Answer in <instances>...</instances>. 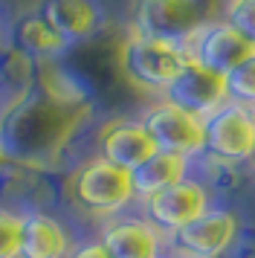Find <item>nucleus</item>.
<instances>
[{
  "label": "nucleus",
  "mask_w": 255,
  "mask_h": 258,
  "mask_svg": "<svg viewBox=\"0 0 255 258\" xmlns=\"http://www.w3.org/2000/svg\"><path fill=\"white\" fill-rule=\"evenodd\" d=\"M87 116V105H61L55 99L38 93H26L12 107L3 110L0 119V145L6 148L12 163H52L64 151L70 137L79 131Z\"/></svg>",
  "instance_id": "f257e3e1"
},
{
  "label": "nucleus",
  "mask_w": 255,
  "mask_h": 258,
  "mask_svg": "<svg viewBox=\"0 0 255 258\" xmlns=\"http://www.w3.org/2000/svg\"><path fill=\"white\" fill-rule=\"evenodd\" d=\"M185 64H188V52L183 44L162 41V38L131 32L119 47V67L128 76V82L151 93H165Z\"/></svg>",
  "instance_id": "f03ea898"
},
{
  "label": "nucleus",
  "mask_w": 255,
  "mask_h": 258,
  "mask_svg": "<svg viewBox=\"0 0 255 258\" xmlns=\"http://www.w3.org/2000/svg\"><path fill=\"white\" fill-rule=\"evenodd\" d=\"M67 188L73 203L96 218H113L131 200H137L134 174L128 168H119V165L102 160V157L81 163L73 171Z\"/></svg>",
  "instance_id": "7ed1b4c3"
},
{
  "label": "nucleus",
  "mask_w": 255,
  "mask_h": 258,
  "mask_svg": "<svg viewBox=\"0 0 255 258\" xmlns=\"http://www.w3.org/2000/svg\"><path fill=\"white\" fill-rule=\"evenodd\" d=\"M142 125L148 128L151 140L157 142L160 151L197 157L206 151V119L162 99L151 105L142 116Z\"/></svg>",
  "instance_id": "20e7f679"
},
{
  "label": "nucleus",
  "mask_w": 255,
  "mask_h": 258,
  "mask_svg": "<svg viewBox=\"0 0 255 258\" xmlns=\"http://www.w3.org/2000/svg\"><path fill=\"white\" fill-rule=\"evenodd\" d=\"M218 163L255 160V107L226 102L206 119V151Z\"/></svg>",
  "instance_id": "39448f33"
},
{
  "label": "nucleus",
  "mask_w": 255,
  "mask_h": 258,
  "mask_svg": "<svg viewBox=\"0 0 255 258\" xmlns=\"http://www.w3.org/2000/svg\"><path fill=\"white\" fill-rule=\"evenodd\" d=\"M203 24L200 0H137L134 9V32L174 44H185Z\"/></svg>",
  "instance_id": "423d86ee"
},
{
  "label": "nucleus",
  "mask_w": 255,
  "mask_h": 258,
  "mask_svg": "<svg viewBox=\"0 0 255 258\" xmlns=\"http://www.w3.org/2000/svg\"><path fill=\"white\" fill-rule=\"evenodd\" d=\"M142 206H145V221L168 235L180 232L183 226H188L203 212L212 209L206 186L197 183V180H188V177L157 191V195H151V198H145Z\"/></svg>",
  "instance_id": "0eeeda50"
},
{
  "label": "nucleus",
  "mask_w": 255,
  "mask_h": 258,
  "mask_svg": "<svg viewBox=\"0 0 255 258\" xmlns=\"http://www.w3.org/2000/svg\"><path fill=\"white\" fill-rule=\"evenodd\" d=\"M183 47L188 52V58L200 61L203 67L220 73V76H229L238 64L255 55V44L246 35H241L229 21L203 24Z\"/></svg>",
  "instance_id": "6e6552de"
},
{
  "label": "nucleus",
  "mask_w": 255,
  "mask_h": 258,
  "mask_svg": "<svg viewBox=\"0 0 255 258\" xmlns=\"http://www.w3.org/2000/svg\"><path fill=\"white\" fill-rule=\"evenodd\" d=\"M165 99L174 105L192 110L197 116L209 119L218 113L220 107L229 102V87H226V76L203 67L200 61L188 58L183 73L174 79V84L165 90Z\"/></svg>",
  "instance_id": "1a4fd4ad"
},
{
  "label": "nucleus",
  "mask_w": 255,
  "mask_h": 258,
  "mask_svg": "<svg viewBox=\"0 0 255 258\" xmlns=\"http://www.w3.org/2000/svg\"><path fill=\"white\" fill-rule=\"evenodd\" d=\"M238 235V221L226 209H209L197 221L174 232L177 249L188 258H220Z\"/></svg>",
  "instance_id": "9d476101"
},
{
  "label": "nucleus",
  "mask_w": 255,
  "mask_h": 258,
  "mask_svg": "<svg viewBox=\"0 0 255 258\" xmlns=\"http://www.w3.org/2000/svg\"><path fill=\"white\" fill-rule=\"evenodd\" d=\"M160 151L148 128L137 119H113L99 131V157L107 163L134 171Z\"/></svg>",
  "instance_id": "9b49d317"
},
{
  "label": "nucleus",
  "mask_w": 255,
  "mask_h": 258,
  "mask_svg": "<svg viewBox=\"0 0 255 258\" xmlns=\"http://www.w3.org/2000/svg\"><path fill=\"white\" fill-rule=\"evenodd\" d=\"M99 241L113 258H160L162 252L160 229L145 218H110Z\"/></svg>",
  "instance_id": "f8f14e48"
},
{
  "label": "nucleus",
  "mask_w": 255,
  "mask_h": 258,
  "mask_svg": "<svg viewBox=\"0 0 255 258\" xmlns=\"http://www.w3.org/2000/svg\"><path fill=\"white\" fill-rule=\"evenodd\" d=\"M38 15L67 44H79L96 35V29L102 26V12L93 0H44Z\"/></svg>",
  "instance_id": "ddd939ff"
},
{
  "label": "nucleus",
  "mask_w": 255,
  "mask_h": 258,
  "mask_svg": "<svg viewBox=\"0 0 255 258\" xmlns=\"http://www.w3.org/2000/svg\"><path fill=\"white\" fill-rule=\"evenodd\" d=\"M70 235L52 215L26 212L21 221V249L18 258H67Z\"/></svg>",
  "instance_id": "4468645a"
},
{
  "label": "nucleus",
  "mask_w": 255,
  "mask_h": 258,
  "mask_svg": "<svg viewBox=\"0 0 255 258\" xmlns=\"http://www.w3.org/2000/svg\"><path fill=\"white\" fill-rule=\"evenodd\" d=\"M134 191H137L139 200L157 195L162 188L174 186L188 177V157L183 154H171V151H157L151 160L134 168Z\"/></svg>",
  "instance_id": "2eb2a0df"
},
{
  "label": "nucleus",
  "mask_w": 255,
  "mask_h": 258,
  "mask_svg": "<svg viewBox=\"0 0 255 258\" xmlns=\"http://www.w3.org/2000/svg\"><path fill=\"white\" fill-rule=\"evenodd\" d=\"M18 41H21V47L32 55V58H58L64 49L70 47L64 38L58 35L52 26L46 24L41 15H32V18H26L18 29Z\"/></svg>",
  "instance_id": "dca6fc26"
},
{
  "label": "nucleus",
  "mask_w": 255,
  "mask_h": 258,
  "mask_svg": "<svg viewBox=\"0 0 255 258\" xmlns=\"http://www.w3.org/2000/svg\"><path fill=\"white\" fill-rule=\"evenodd\" d=\"M226 87H229V102L255 107V55H249L226 76Z\"/></svg>",
  "instance_id": "f3484780"
},
{
  "label": "nucleus",
  "mask_w": 255,
  "mask_h": 258,
  "mask_svg": "<svg viewBox=\"0 0 255 258\" xmlns=\"http://www.w3.org/2000/svg\"><path fill=\"white\" fill-rule=\"evenodd\" d=\"M21 221H23V215L0 206V258H18V249H21Z\"/></svg>",
  "instance_id": "a211bd4d"
},
{
  "label": "nucleus",
  "mask_w": 255,
  "mask_h": 258,
  "mask_svg": "<svg viewBox=\"0 0 255 258\" xmlns=\"http://www.w3.org/2000/svg\"><path fill=\"white\" fill-rule=\"evenodd\" d=\"M226 21L255 44V0H229Z\"/></svg>",
  "instance_id": "6ab92c4d"
},
{
  "label": "nucleus",
  "mask_w": 255,
  "mask_h": 258,
  "mask_svg": "<svg viewBox=\"0 0 255 258\" xmlns=\"http://www.w3.org/2000/svg\"><path fill=\"white\" fill-rule=\"evenodd\" d=\"M67 258H113L107 249H104L102 241H90V244H79L70 249Z\"/></svg>",
  "instance_id": "aec40b11"
},
{
  "label": "nucleus",
  "mask_w": 255,
  "mask_h": 258,
  "mask_svg": "<svg viewBox=\"0 0 255 258\" xmlns=\"http://www.w3.org/2000/svg\"><path fill=\"white\" fill-rule=\"evenodd\" d=\"M9 163H12V157L6 154V148L0 145V168H3V165H9Z\"/></svg>",
  "instance_id": "412c9836"
}]
</instances>
